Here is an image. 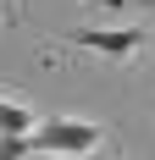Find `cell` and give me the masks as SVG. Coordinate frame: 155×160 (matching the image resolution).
<instances>
[{
    "instance_id": "cell-2",
    "label": "cell",
    "mask_w": 155,
    "mask_h": 160,
    "mask_svg": "<svg viewBox=\"0 0 155 160\" xmlns=\"http://www.w3.org/2000/svg\"><path fill=\"white\" fill-rule=\"evenodd\" d=\"M67 44L94 50V55H105V61H127V55H139L144 33H139V28H89V33H72Z\"/></svg>"
},
{
    "instance_id": "cell-3",
    "label": "cell",
    "mask_w": 155,
    "mask_h": 160,
    "mask_svg": "<svg viewBox=\"0 0 155 160\" xmlns=\"http://www.w3.org/2000/svg\"><path fill=\"white\" fill-rule=\"evenodd\" d=\"M39 127V116L28 105H17V99H0V132H33Z\"/></svg>"
},
{
    "instance_id": "cell-5",
    "label": "cell",
    "mask_w": 155,
    "mask_h": 160,
    "mask_svg": "<svg viewBox=\"0 0 155 160\" xmlns=\"http://www.w3.org/2000/svg\"><path fill=\"white\" fill-rule=\"evenodd\" d=\"M0 17H11V6H6V0H0Z\"/></svg>"
},
{
    "instance_id": "cell-6",
    "label": "cell",
    "mask_w": 155,
    "mask_h": 160,
    "mask_svg": "<svg viewBox=\"0 0 155 160\" xmlns=\"http://www.w3.org/2000/svg\"><path fill=\"white\" fill-rule=\"evenodd\" d=\"M33 160H61V155H33Z\"/></svg>"
},
{
    "instance_id": "cell-1",
    "label": "cell",
    "mask_w": 155,
    "mask_h": 160,
    "mask_svg": "<svg viewBox=\"0 0 155 160\" xmlns=\"http://www.w3.org/2000/svg\"><path fill=\"white\" fill-rule=\"evenodd\" d=\"M105 138L100 122H78V116H50L33 132H0V160H33V155H89Z\"/></svg>"
},
{
    "instance_id": "cell-4",
    "label": "cell",
    "mask_w": 155,
    "mask_h": 160,
    "mask_svg": "<svg viewBox=\"0 0 155 160\" xmlns=\"http://www.w3.org/2000/svg\"><path fill=\"white\" fill-rule=\"evenodd\" d=\"M100 160H122V155H116V149H105V155H100Z\"/></svg>"
}]
</instances>
